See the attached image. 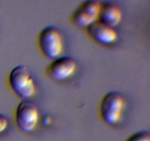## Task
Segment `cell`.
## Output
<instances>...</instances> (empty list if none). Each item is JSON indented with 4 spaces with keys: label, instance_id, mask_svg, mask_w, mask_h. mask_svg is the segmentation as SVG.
<instances>
[{
    "label": "cell",
    "instance_id": "5",
    "mask_svg": "<svg viewBox=\"0 0 150 141\" xmlns=\"http://www.w3.org/2000/svg\"><path fill=\"white\" fill-rule=\"evenodd\" d=\"M78 69L77 62L73 57L61 56L43 68V75L54 83H62L71 79Z\"/></svg>",
    "mask_w": 150,
    "mask_h": 141
},
{
    "label": "cell",
    "instance_id": "7",
    "mask_svg": "<svg viewBox=\"0 0 150 141\" xmlns=\"http://www.w3.org/2000/svg\"><path fill=\"white\" fill-rule=\"evenodd\" d=\"M83 31L91 42L101 47L111 46L118 40V33L115 29L99 21L92 24Z\"/></svg>",
    "mask_w": 150,
    "mask_h": 141
},
{
    "label": "cell",
    "instance_id": "6",
    "mask_svg": "<svg viewBox=\"0 0 150 141\" xmlns=\"http://www.w3.org/2000/svg\"><path fill=\"white\" fill-rule=\"evenodd\" d=\"M100 1L87 0L81 3L70 15L68 22L73 27L84 30L98 21Z\"/></svg>",
    "mask_w": 150,
    "mask_h": 141
},
{
    "label": "cell",
    "instance_id": "4",
    "mask_svg": "<svg viewBox=\"0 0 150 141\" xmlns=\"http://www.w3.org/2000/svg\"><path fill=\"white\" fill-rule=\"evenodd\" d=\"M13 120L16 127L23 133H30L38 127L40 113L38 107L30 100L21 101L15 107Z\"/></svg>",
    "mask_w": 150,
    "mask_h": 141
},
{
    "label": "cell",
    "instance_id": "10",
    "mask_svg": "<svg viewBox=\"0 0 150 141\" xmlns=\"http://www.w3.org/2000/svg\"><path fill=\"white\" fill-rule=\"evenodd\" d=\"M9 126V120L5 115L0 113V135L5 132Z\"/></svg>",
    "mask_w": 150,
    "mask_h": 141
},
{
    "label": "cell",
    "instance_id": "8",
    "mask_svg": "<svg viewBox=\"0 0 150 141\" xmlns=\"http://www.w3.org/2000/svg\"><path fill=\"white\" fill-rule=\"evenodd\" d=\"M122 19V10L115 2L111 1H100L98 21L115 29L120 24Z\"/></svg>",
    "mask_w": 150,
    "mask_h": 141
},
{
    "label": "cell",
    "instance_id": "3",
    "mask_svg": "<svg viewBox=\"0 0 150 141\" xmlns=\"http://www.w3.org/2000/svg\"><path fill=\"white\" fill-rule=\"evenodd\" d=\"M36 46L43 58L52 61L61 57L64 51L62 35L55 26H45L37 35Z\"/></svg>",
    "mask_w": 150,
    "mask_h": 141
},
{
    "label": "cell",
    "instance_id": "2",
    "mask_svg": "<svg viewBox=\"0 0 150 141\" xmlns=\"http://www.w3.org/2000/svg\"><path fill=\"white\" fill-rule=\"evenodd\" d=\"M7 85L15 97L21 101L33 98L37 93V86L27 67L19 65L13 68L7 76Z\"/></svg>",
    "mask_w": 150,
    "mask_h": 141
},
{
    "label": "cell",
    "instance_id": "9",
    "mask_svg": "<svg viewBox=\"0 0 150 141\" xmlns=\"http://www.w3.org/2000/svg\"><path fill=\"white\" fill-rule=\"evenodd\" d=\"M124 141H150V134L148 131H140L130 135Z\"/></svg>",
    "mask_w": 150,
    "mask_h": 141
},
{
    "label": "cell",
    "instance_id": "1",
    "mask_svg": "<svg viewBox=\"0 0 150 141\" xmlns=\"http://www.w3.org/2000/svg\"><path fill=\"white\" fill-rule=\"evenodd\" d=\"M126 100L118 91H110L100 100L98 106V115L100 120L108 126L120 124L124 118Z\"/></svg>",
    "mask_w": 150,
    "mask_h": 141
}]
</instances>
